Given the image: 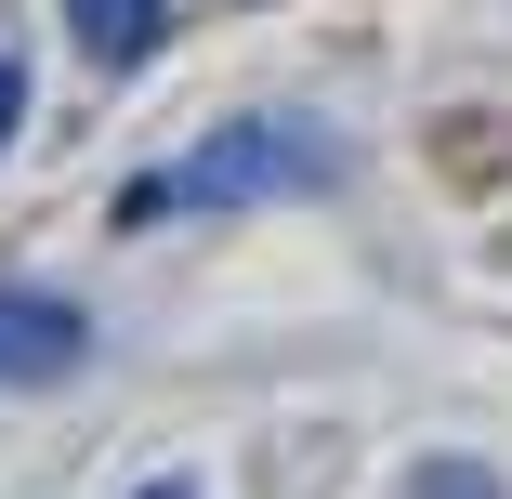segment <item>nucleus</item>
Masks as SVG:
<instances>
[{"instance_id": "f257e3e1", "label": "nucleus", "mask_w": 512, "mask_h": 499, "mask_svg": "<svg viewBox=\"0 0 512 499\" xmlns=\"http://www.w3.org/2000/svg\"><path fill=\"white\" fill-rule=\"evenodd\" d=\"M316 184H342V145L329 132L237 119V132H211L197 158H171V171H132L119 184V224L145 237V224H184V211H263V197H316Z\"/></svg>"}, {"instance_id": "f03ea898", "label": "nucleus", "mask_w": 512, "mask_h": 499, "mask_svg": "<svg viewBox=\"0 0 512 499\" xmlns=\"http://www.w3.org/2000/svg\"><path fill=\"white\" fill-rule=\"evenodd\" d=\"M66 368H92V316L66 289H0V394L66 381Z\"/></svg>"}, {"instance_id": "7ed1b4c3", "label": "nucleus", "mask_w": 512, "mask_h": 499, "mask_svg": "<svg viewBox=\"0 0 512 499\" xmlns=\"http://www.w3.org/2000/svg\"><path fill=\"white\" fill-rule=\"evenodd\" d=\"M66 27H79L92 66H119V79H132V66L171 40V0H66Z\"/></svg>"}, {"instance_id": "20e7f679", "label": "nucleus", "mask_w": 512, "mask_h": 499, "mask_svg": "<svg viewBox=\"0 0 512 499\" xmlns=\"http://www.w3.org/2000/svg\"><path fill=\"white\" fill-rule=\"evenodd\" d=\"M407 499H499V473H486V460H421Z\"/></svg>"}, {"instance_id": "39448f33", "label": "nucleus", "mask_w": 512, "mask_h": 499, "mask_svg": "<svg viewBox=\"0 0 512 499\" xmlns=\"http://www.w3.org/2000/svg\"><path fill=\"white\" fill-rule=\"evenodd\" d=\"M14 132H27V66L0 53V145H14Z\"/></svg>"}, {"instance_id": "423d86ee", "label": "nucleus", "mask_w": 512, "mask_h": 499, "mask_svg": "<svg viewBox=\"0 0 512 499\" xmlns=\"http://www.w3.org/2000/svg\"><path fill=\"white\" fill-rule=\"evenodd\" d=\"M145 499H197V486H145Z\"/></svg>"}]
</instances>
